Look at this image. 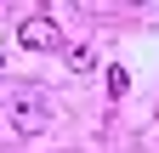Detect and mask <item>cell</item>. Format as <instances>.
<instances>
[{"label": "cell", "mask_w": 159, "mask_h": 153, "mask_svg": "<svg viewBox=\"0 0 159 153\" xmlns=\"http://www.w3.org/2000/svg\"><path fill=\"white\" fill-rule=\"evenodd\" d=\"M17 46H23V51H57L63 34H57L51 17H23V23H17Z\"/></svg>", "instance_id": "obj_1"}, {"label": "cell", "mask_w": 159, "mask_h": 153, "mask_svg": "<svg viewBox=\"0 0 159 153\" xmlns=\"http://www.w3.org/2000/svg\"><path fill=\"white\" fill-rule=\"evenodd\" d=\"M46 119H51V113H46V102H40L34 91H23V97L11 102V125L23 130V136H34V130H46Z\"/></svg>", "instance_id": "obj_2"}, {"label": "cell", "mask_w": 159, "mask_h": 153, "mask_svg": "<svg viewBox=\"0 0 159 153\" xmlns=\"http://www.w3.org/2000/svg\"><path fill=\"white\" fill-rule=\"evenodd\" d=\"M68 68H74V74H91V68H97V51H91V46H68Z\"/></svg>", "instance_id": "obj_3"}, {"label": "cell", "mask_w": 159, "mask_h": 153, "mask_svg": "<svg viewBox=\"0 0 159 153\" xmlns=\"http://www.w3.org/2000/svg\"><path fill=\"white\" fill-rule=\"evenodd\" d=\"M125 91H131V74L125 68H108V97H125Z\"/></svg>", "instance_id": "obj_4"}, {"label": "cell", "mask_w": 159, "mask_h": 153, "mask_svg": "<svg viewBox=\"0 0 159 153\" xmlns=\"http://www.w3.org/2000/svg\"><path fill=\"white\" fill-rule=\"evenodd\" d=\"M0 68H6V57H0Z\"/></svg>", "instance_id": "obj_5"}]
</instances>
